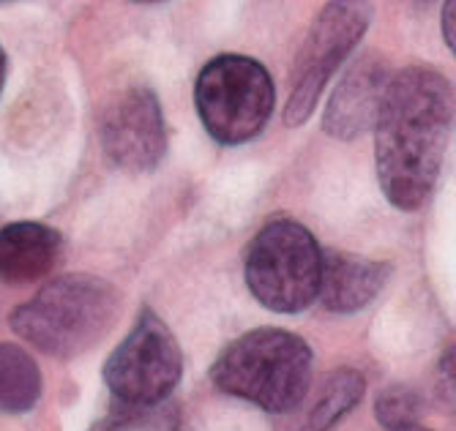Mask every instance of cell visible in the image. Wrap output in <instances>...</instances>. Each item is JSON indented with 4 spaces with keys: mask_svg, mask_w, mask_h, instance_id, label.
Segmentation results:
<instances>
[{
    "mask_svg": "<svg viewBox=\"0 0 456 431\" xmlns=\"http://www.w3.org/2000/svg\"><path fill=\"white\" fill-rule=\"evenodd\" d=\"M453 118L451 85L435 69L412 66L391 77L375 120V161L386 199L419 210L440 175Z\"/></svg>",
    "mask_w": 456,
    "mask_h": 431,
    "instance_id": "obj_1",
    "label": "cell"
},
{
    "mask_svg": "<svg viewBox=\"0 0 456 431\" xmlns=\"http://www.w3.org/2000/svg\"><path fill=\"white\" fill-rule=\"evenodd\" d=\"M388 69L375 55H363L337 85L334 96H330L322 128L325 134L334 140H355L366 134L378 120L383 96L388 91Z\"/></svg>",
    "mask_w": 456,
    "mask_h": 431,
    "instance_id": "obj_9",
    "label": "cell"
},
{
    "mask_svg": "<svg viewBox=\"0 0 456 431\" xmlns=\"http://www.w3.org/2000/svg\"><path fill=\"white\" fill-rule=\"evenodd\" d=\"M4 82H6V55L4 47H0V91H4Z\"/></svg>",
    "mask_w": 456,
    "mask_h": 431,
    "instance_id": "obj_16",
    "label": "cell"
},
{
    "mask_svg": "<svg viewBox=\"0 0 456 431\" xmlns=\"http://www.w3.org/2000/svg\"><path fill=\"white\" fill-rule=\"evenodd\" d=\"M369 20L371 6L366 4H328L320 12L293 69V88H289V99L284 107L287 126H301L304 120H309L328 79L358 47Z\"/></svg>",
    "mask_w": 456,
    "mask_h": 431,
    "instance_id": "obj_7",
    "label": "cell"
},
{
    "mask_svg": "<svg viewBox=\"0 0 456 431\" xmlns=\"http://www.w3.org/2000/svg\"><path fill=\"white\" fill-rule=\"evenodd\" d=\"M63 238L55 227L38 222H14L0 227V279L30 284L45 279L61 256Z\"/></svg>",
    "mask_w": 456,
    "mask_h": 431,
    "instance_id": "obj_11",
    "label": "cell"
},
{
    "mask_svg": "<svg viewBox=\"0 0 456 431\" xmlns=\"http://www.w3.org/2000/svg\"><path fill=\"white\" fill-rule=\"evenodd\" d=\"M102 148L120 169L148 172L159 167L167 150V132L153 91L129 88L110 104L102 120Z\"/></svg>",
    "mask_w": 456,
    "mask_h": 431,
    "instance_id": "obj_8",
    "label": "cell"
},
{
    "mask_svg": "<svg viewBox=\"0 0 456 431\" xmlns=\"http://www.w3.org/2000/svg\"><path fill=\"white\" fill-rule=\"evenodd\" d=\"M41 396V369L17 344L0 341V412H28Z\"/></svg>",
    "mask_w": 456,
    "mask_h": 431,
    "instance_id": "obj_13",
    "label": "cell"
},
{
    "mask_svg": "<svg viewBox=\"0 0 456 431\" xmlns=\"http://www.w3.org/2000/svg\"><path fill=\"white\" fill-rule=\"evenodd\" d=\"M402 431H429V428H424V426H410V428H402Z\"/></svg>",
    "mask_w": 456,
    "mask_h": 431,
    "instance_id": "obj_17",
    "label": "cell"
},
{
    "mask_svg": "<svg viewBox=\"0 0 456 431\" xmlns=\"http://www.w3.org/2000/svg\"><path fill=\"white\" fill-rule=\"evenodd\" d=\"M388 276V263L366 260V256H353L345 251H325L317 297L328 312L353 314L369 306L380 295Z\"/></svg>",
    "mask_w": 456,
    "mask_h": 431,
    "instance_id": "obj_10",
    "label": "cell"
},
{
    "mask_svg": "<svg viewBox=\"0 0 456 431\" xmlns=\"http://www.w3.org/2000/svg\"><path fill=\"white\" fill-rule=\"evenodd\" d=\"M309 344L281 328H257L235 338L216 358L211 379L222 394L265 412L298 407L312 385Z\"/></svg>",
    "mask_w": 456,
    "mask_h": 431,
    "instance_id": "obj_3",
    "label": "cell"
},
{
    "mask_svg": "<svg viewBox=\"0 0 456 431\" xmlns=\"http://www.w3.org/2000/svg\"><path fill=\"white\" fill-rule=\"evenodd\" d=\"M273 82L263 63L246 55H219L205 63L194 85L200 120L216 142L255 140L273 112Z\"/></svg>",
    "mask_w": 456,
    "mask_h": 431,
    "instance_id": "obj_5",
    "label": "cell"
},
{
    "mask_svg": "<svg viewBox=\"0 0 456 431\" xmlns=\"http://www.w3.org/2000/svg\"><path fill=\"white\" fill-rule=\"evenodd\" d=\"M322 251L314 235L293 222L279 219L265 224L246 248V287L271 312H306L320 289Z\"/></svg>",
    "mask_w": 456,
    "mask_h": 431,
    "instance_id": "obj_4",
    "label": "cell"
},
{
    "mask_svg": "<svg viewBox=\"0 0 456 431\" xmlns=\"http://www.w3.org/2000/svg\"><path fill=\"white\" fill-rule=\"evenodd\" d=\"M118 304V289L99 276H58L14 309L12 330L45 355L77 358L110 333Z\"/></svg>",
    "mask_w": 456,
    "mask_h": 431,
    "instance_id": "obj_2",
    "label": "cell"
},
{
    "mask_svg": "<svg viewBox=\"0 0 456 431\" xmlns=\"http://www.w3.org/2000/svg\"><path fill=\"white\" fill-rule=\"evenodd\" d=\"M453 4H445V9H443V36H445V45H448V50L453 53Z\"/></svg>",
    "mask_w": 456,
    "mask_h": 431,
    "instance_id": "obj_15",
    "label": "cell"
},
{
    "mask_svg": "<svg viewBox=\"0 0 456 431\" xmlns=\"http://www.w3.org/2000/svg\"><path fill=\"white\" fill-rule=\"evenodd\" d=\"M421 407L424 404H421V396L416 387L396 382V385H388L378 396L375 415H378L380 426H386L388 431H402L410 426H419Z\"/></svg>",
    "mask_w": 456,
    "mask_h": 431,
    "instance_id": "obj_14",
    "label": "cell"
},
{
    "mask_svg": "<svg viewBox=\"0 0 456 431\" xmlns=\"http://www.w3.org/2000/svg\"><path fill=\"white\" fill-rule=\"evenodd\" d=\"M183 374V355L173 336L151 309H145L104 363V382L115 402L126 407H153L167 399Z\"/></svg>",
    "mask_w": 456,
    "mask_h": 431,
    "instance_id": "obj_6",
    "label": "cell"
},
{
    "mask_svg": "<svg viewBox=\"0 0 456 431\" xmlns=\"http://www.w3.org/2000/svg\"><path fill=\"white\" fill-rule=\"evenodd\" d=\"M363 391H366V379L361 371H355V369L330 371L320 382L298 431H330L347 412H353V407L361 402Z\"/></svg>",
    "mask_w": 456,
    "mask_h": 431,
    "instance_id": "obj_12",
    "label": "cell"
}]
</instances>
